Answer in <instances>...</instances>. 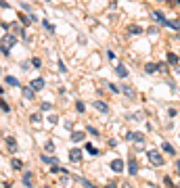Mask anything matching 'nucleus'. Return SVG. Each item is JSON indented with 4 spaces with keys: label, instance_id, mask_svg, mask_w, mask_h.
Returning <instances> with one entry per match:
<instances>
[{
    "label": "nucleus",
    "instance_id": "14",
    "mask_svg": "<svg viewBox=\"0 0 180 188\" xmlns=\"http://www.w3.org/2000/svg\"><path fill=\"white\" fill-rule=\"evenodd\" d=\"M21 92H23V98H28V100H34L36 96V92L29 88V86H25V88H21Z\"/></svg>",
    "mask_w": 180,
    "mask_h": 188
},
{
    "label": "nucleus",
    "instance_id": "43",
    "mask_svg": "<svg viewBox=\"0 0 180 188\" xmlns=\"http://www.w3.org/2000/svg\"><path fill=\"white\" fill-rule=\"evenodd\" d=\"M174 2H176V4H178V7H180V0H174Z\"/></svg>",
    "mask_w": 180,
    "mask_h": 188
},
{
    "label": "nucleus",
    "instance_id": "15",
    "mask_svg": "<svg viewBox=\"0 0 180 188\" xmlns=\"http://www.w3.org/2000/svg\"><path fill=\"white\" fill-rule=\"evenodd\" d=\"M140 31H142V27H140V25H136V23L128 25V34H130V36H138Z\"/></svg>",
    "mask_w": 180,
    "mask_h": 188
},
{
    "label": "nucleus",
    "instance_id": "22",
    "mask_svg": "<svg viewBox=\"0 0 180 188\" xmlns=\"http://www.w3.org/2000/svg\"><path fill=\"white\" fill-rule=\"evenodd\" d=\"M115 73H118L119 77H128V69H126L124 65H118V67H115Z\"/></svg>",
    "mask_w": 180,
    "mask_h": 188
},
{
    "label": "nucleus",
    "instance_id": "41",
    "mask_svg": "<svg viewBox=\"0 0 180 188\" xmlns=\"http://www.w3.org/2000/svg\"><path fill=\"white\" fill-rule=\"evenodd\" d=\"M0 7H2V8H8V2H7V0H0Z\"/></svg>",
    "mask_w": 180,
    "mask_h": 188
},
{
    "label": "nucleus",
    "instance_id": "20",
    "mask_svg": "<svg viewBox=\"0 0 180 188\" xmlns=\"http://www.w3.org/2000/svg\"><path fill=\"white\" fill-rule=\"evenodd\" d=\"M145 71H147V73H155V71H159V67H157V63H147Z\"/></svg>",
    "mask_w": 180,
    "mask_h": 188
},
{
    "label": "nucleus",
    "instance_id": "27",
    "mask_svg": "<svg viewBox=\"0 0 180 188\" xmlns=\"http://www.w3.org/2000/svg\"><path fill=\"white\" fill-rule=\"evenodd\" d=\"M44 151H46V153H55V151H57V148H55V142H52V140H48V142L44 144Z\"/></svg>",
    "mask_w": 180,
    "mask_h": 188
},
{
    "label": "nucleus",
    "instance_id": "26",
    "mask_svg": "<svg viewBox=\"0 0 180 188\" xmlns=\"http://www.w3.org/2000/svg\"><path fill=\"white\" fill-rule=\"evenodd\" d=\"M11 165H13V169L19 171V169H23V161H21V159H13V161H11Z\"/></svg>",
    "mask_w": 180,
    "mask_h": 188
},
{
    "label": "nucleus",
    "instance_id": "12",
    "mask_svg": "<svg viewBox=\"0 0 180 188\" xmlns=\"http://www.w3.org/2000/svg\"><path fill=\"white\" fill-rule=\"evenodd\" d=\"M128 171H130V176H136V174H138V163H136V159H134V157H130V161H128Z\"/></svg>",
    "mask_w": 180,
    "mask_h": 188
},
{
    "label": "nucleus",
    "instance_id": "2",
    "mask_svg": "<svg viewBox=\"0 0 180 188\" xmlns=\"http://www.w3.org/2000/svg\"><path fill=\"white\" fill-rule=\"evenodd\" d=\"M147 159H149V163H151V165H155V167L166 165V161H163V155H161L159 151H155V148L147 151Z\"/></svg>",
    "mask_w": 180,
    "mask_h": 188
},
{
    "label": "nucleus",
    "instance_id": "36",
    "mask_svg": "<svg viewBox=\"0 0 180 188\" xmlns=\"http://www.w3.org/2000/svg\"><path fill=\"white\" fill-rule=\"evenodd\" d=\"M107 86H109V90H111V92H119V88H118V86H115V84H111V82H109V84H107Z\"/></svg>",
    "mask_w": 180,
    "mask_h": 188
},
{
    "label": "nucleus",
    "instance_id": "29",
    "mask_svg": "<svg viewBox=\"0 0 180 188\" xmlns=\"http://www.w3.org/2000/svg\"><path fill=\"white\" fill-rule=\"evenodd\" d=\"M76 180H78V182H82V184H84V188H97V186H94V184H92V182L84 180V178H76Z\"/></svg>",
    "mask_w": 180,
    "mask_h": 188
},
{
    "label": "nucleus",
    "instance_id": "16",
    "mask_svg": "<svg viewBox=\"0 0 180 188\" xmlns=\"http://www.w3.org/2000/svg\"><path fill=\"white\" fill-rule=\"evenodd\" d=\"M29 123L32 125H40L42 123V115L40 113H32V115H29Z\"/></svg>",
    "mask_w": 180,
    "mask_h": 188
},
{
    "label": "nucleus",
    "instance_id": "23",
    "mask_svg": "<svg viewBox=\"0 0 180 188\" xmlns=\"http://www.w3.org/2000/svg\"><path fill=\"white\" fill-rule=\"evenodd\" d=\"M161 148H163V153H168V155H174V153H176V148H174L170 142H163V146H161Z\"/></svg>",
    "mask_w": 180,
    "mask_h": 188
},
{
    "label": "nucleus",
    "instance_id": "25",
    "mask_svg": "<svg viewBox=\"0 0 180 188\" xmlns=\"http://www.w3.org/2000/svg\"><path fill=\"white\" fill-rule=\"evenodd\" d=\"M42 27L46 29V31H50V34L55 31V25H52V23H48V21H46V19H42Z\"/></svg>",
    "mask_w": 180,
    "mask_h": 188
},
{
    "label": "nucleus",
    "instance_id": "9",
    "mask_svg": "<svg viewBox=\"0 0 180 188\" xmlns=\"http://www.w3.org/2000/svg\"><path fill=\"white\" fill-rule=\"evenodd\" d=\"M69 161L71 163H80V161H82V151H80V148H71L69 151Z\"/></svg>",
    "mask_w": 180,
    "mask_h": 188
},
{
    "label": "nucleus",
    "instance_id": "38",
    "mask_svg": "<svg viewBox=\"0 0 180 188\" xmlns=\"http://www.w3.org/2000/svg\"><path fill=\"white\" fill-rule=\"evenodd\" d=\"M163 182H166V186L172 188V178H170V176H166V178H163Z\"/></svg>",
    "mask_w": 180,
    "mask_h": 188
},
{
    "label": "nucleus",
    "instance_id": "33",
    "mask_svg": "<svg viewBox=\"0 0 180 188\" xmlns=\"http://www.w3.org/2000/svg\"><path fill=\"white\" fill-rule=\"evenodd\" d=\"M40 109H42V111H50V109H52V104H50V103H42Z\"/></svg>",
    "mask_w": 180,
    "mask_h": 188
},
{
    "label": "nucleus",
    "instance_id": "10",
    "mask_svg": "<svg viewBox=\"0 0 180 188\" xmlns=\"http://www.w3.org/2000/svg\"><path fill=\"white\" fill-rule=\"evenodd\" d=\"M23 186L34 188V174H32V171H25V174H23Z\"/></svg>",
    "mask_w": 180,
    "mask_h": 188
},
{
    "label": "nucleus",
    "instance_id": "42",
    "mask_svg": "<svg viewBox=\"0 0 180 188\" xmlns=\"http://www.w3.org/2000/svg\"><path fill=\"white\" fill-rule=\"evenodd\" d=\"M176 174H178V176H180V159H178V161H176Z\"/></svg>",
    "mask_w": 180,
    "mask_h": 188
},
{
    "label": "nucleus",
    "instance_id": "18",
    "mask_svg": "<svg viewBox=\"0 0 180 188\" xmlns=\"http://www.w3.org/2000/svg\"><path fill=\"white\" fill-rule=\"evenodd\" d=\"M40 159L44 161V163H50V165H59V159H57V157H48V155H42Z\"/></svg>",
    "mask_w": 180,
    "mask_h": 188
},
{
    "label": "nucleus",
    "instance_id": "5",
    "mask_svg": "<svg viewBox=\"0 0 180 188\" xmlns=\"http://www.w3.org/2000/svg\"><path fill=\"white\" fill-rule=\"evenodd\" d=\"M109 167H111V171L122 174V171H124V161H122V159H113V161L109 163Z\"/></svg>",
    "mask_w": 180,
    "mask_h": 188
},
{
    "label": "nucleus",
    "instance_id": "44",
    "mask_svg": "<svg viewBox=\"0 0 180 188\" xmlns=\"http://www.w3.org/2000/svg\"><path fill=\"white\" fill-rule=\"evenodd\" d=\"M46 2H50V0H46Z\"/></svg>",
    "mask_w": 180,
    "mask_h": 188
},
{
    "label": "nucleus",
    "instance_id": "28",
    "mask_svg": "<svg viewBox=\"0 0 180 188\" xmlns=\"http://www.w3.org/2000/svg\"><path fill=\"white\" fill-rule=\"evenodd\" d=\"M166 25L172 27V29H176V31H180V21H166Z\"/></svg>",
    "mask_w": 180,
    "mask_h": 188
},
{
    "label": "nucleus",
    "instance_id": "30",
    "mask_svg": "<svg viewBox=\"0 0 180 188\" xmlns=\"http://www.w3.org/2000/svg\"><path fill=\"white\" fill-rule=\"evenodd\" d=\"M32 67H34V69H40V67H42V61L38 59V56H34V59H32Z\"/></svg>",
    "mask_w": 180,
    "mask_h": 188
},
{
    "label": "nucleus",
    "instance_id": "32",
    "mask_svg": "<svg viewBox=\"0 0 180 188\" xmlns=\"http://www.w3.org/2000/svg\"><path fill=\"white\" fill-rule=\"evenodd\" d=\"M0 109H2L4 113H8V111H11V107L7 104V100H0Z\"/></svg>",
    "mask_w": 180,
    "mask_h": 188
},
{
    "label": "nucleus",
    "instance_id": "34",
    "mask_svg": "<svg viewBox=\"0 0 180 188\" xmlns=\"http://www.w3.org/2000/svg\"><path fill=\"white\" fill-rule=\"evenodd\" d=\"M105 188H118V182H115V180L107 182V184H105Z\"/></svg>",
    "mask_w": 180,
    "mask_h": 188
},
{
    "label": "nucleus",
    "instance_id": "37",
    "mask_svg": "<svg viewBox=\"0 0 180 188\" xmlns=\"http://www.w3.org/2000/svg\"><path fill=\"white\" fill-rule=\"evenodd\" d=\"M48 121L50 123H57L59 121V115H48Z\"/></svg>",
    "mask_w": 180,
    "mask_h": 188
},
{
    "label": "nucleus",
    "instance_id": "45",
    "mask_svg": "<svg viewBox=\"0 0 180 188\" xmlns=\"http://www.w3.org/2000/svg\"><path fill=\"white\" fill-rule=\"evenodd\" d=\"M172 188H176V186H172Z\"/></svg>",
    "mask_w": 180,
    "mask_h": 188
},
{
    "label": "nucleus",
    "instance_id": "21",
    "mask_svg": "<svg viewBox=\"0 0 180 188\" xmlns=\"http://www.w3.org/2000/svg\"><path fill=\"white\" fill-rule=\"evenodd\" d=\"M4 82H7L8 86H13V88H17V86H19V80H17L15 75H7V80H4Z\"/></svg>",
    "mask_w": 180,
    "mask_h": 188
},
{
    "label": "nucleus",
    "instance_id": "17",
    "mask_svg": "<svg viewBox=\"0 0 180 188\" xmlns=\"http://www.w3.org/2000/svg\"><path fill=\"white\" fill-rule=\"evenodd\" d=\"M86 138V132H71V142H82Z\"/></svg>",
    "mask_w": 180,
    "mask_h": 188
},
{
    "label": "nucleus",
    "instance_id": "13",
    "mask_svg": "<svg viewBox=\"0 0 180 188\" xmlns=\"http://www.w3.org/2000/svg\"><path fill=\"white\" fill-rule=\"evenodd\" d=\"M19 21H21V23H23V25H29V23H34V19H32V15L23 13V11H21V13H19Z\"/></svg>",
    "mask_w": 180,
    "mask_h": 188
},
{
    "label": "nucleus",
    "instance_id": "3",
    "mask_svg": "<svg viewBox=\"0 0 180 188\" xmlns=\"http://www.w3.org/2000/svg\"><path fill=\"white\" fill-rule=\"evenodd\" d=\"M4 142H7V148H8V153H17L19 151V144H17V140H15V136H7L4 138Z\"/></svg>",
    "mask_w": 180,
    "mask_h": 188
},
{
    "label": "nucleus",
    "instance_id": "39",
    "mask_svg": "<svg viewBox=\"0 0 180 188\" xmlns=\"http://www.w3.org/2000/svg\"><path fill=\"white\" fill-rule=\"evenodd\" d=\"M29 67H32V65H29V63H21V69H23V71H28Z\"/></svg>",
    "mask_w": 180,
    "mask_h": 188
},
{
    "label": "nucleus",
    "instance_id": "4",
    "mask_svg": "<svg viewBox=\"0 0 180 188\" xmlns=\"http://www.w3.org/2000/svg\"><path fill=\"white\" fill-rule=\"evenodd\" d=\"M126 140H134L136 144H142V142H145V136L140 132H128L126 134Z\"/></svg>",
    "mask_w": 180,
    "mask_h": 188
},
{
    "label": "nucleus",
    "instance_id": "31",
    "mask_svg": "<svg viewBox=\"0 0 180 188\" xmlns=\"http://www.w3.org/2000/svg\"><path fill=\"white\" fill-rule=\"evenodd\" d=\"M76 109H78V113H84V111H86V104H84L82 100H78V103H76Z\"/></svg>",
    "mask_w": 180,
    "mask_h": 188
},
{
    "label": "nucleus",
    "instance_id": "8",
    "mask_svg": "<svg viewBox=\"0 0 180 188\" xmlns=\"http://www.w3.org/2000/svg\"><path fill=\"white\" fill-rule=\"evenodd\" d=\"M29 88H32L34 92L42 90V88H44V80H42V77H34V80L29 82Z\"/></svg>",
    "mask_w": 180,
    "mask_h": 188
},
{
    "label": "nucleus",
    "instance_id": "40",
    "mask_svg": "<svg viewBox=\"0 0 180 188\" xmlns=\"http://www.w3.org/2000/svg\"><path fill=\"white\" fill-rule=\"evenodd\" d=\"M59 69H61V73H65V71H67V67H65V65H63V63L59 61Z\"/></svg>",
    "mask_w": 180,
    "mask_h": 188
},
{
    "label": "nucleus",
    "instance_id": "7",
    "mask_svg": "<svg viewBox=\"0 0 180 188\" xmlns=\"http://www.w3.org/2000/svg\"><path fill=\"white\" fill-rule=\"evenodd\" d=\"M119 92H124V96L130 98V100H132V98H136V90H134L132 86H126V84H124V86L119 88Z\"/></svg>",
    "mask_w": 180,
    "mask_h": 188
},
{
    "label": "nucleus",
    "instance_id": "19",
    "mask_svg": "<svg viewBox=\"0 0 180 188\" xmlns=\"http://www.w3.org/2000/svg\"><path fill=\"white\" fill-rule=\"evenodd\" d=\"M84 148H86V153H88V155H92V157H97V155H98V148H97L94 144H90V142H88L86 146H84Z\"/></svg>",
    "mask_w": 180,
    "mask_h": 188
},
{
    "label": "nucleus",
    "instance_id": "6",
    "mask_svg": "<svg viewBox=\"0 0 180 188\" xmlns=\"http://www.w3.org/2000/svg\"><path fill=\"white\" fill-rule=\"evenodd\" d=\"M92 107H94L98 113H103V115H107V113H109V104L103 103V100H94V103H92Z\"/></svg>",
    "mask_w": 180,
    "mask_h": 188
},
{
    "label": "nucleus",
    "instance_id": "35",
    "mask_svg": "<svg viewBox=\"0 0 180 188\" xmlns=\"http://www.w3.org/2000/svg\"><path fill=\"white\" fill-rule=\"evenodd\" d=\"M86 132H90V134H92V136H98V134H101V132H98V130H97V128H88Z\"/></svg>",
    "mask_w": 180,
    "mask_h": 188
},
{
    "label": "nucleus",
    "instance_id": "1",
    "mask_svg": "<svg viewBox=\"0 0 180 188\" xmlns=\"http://www.w3.org/2000/svg\"><path fill=\"white\" fill-rule=\"evenodd\" d=\"M15 44H17V36L13 34H7L2 40H0V50H2V55H11V48H13Z\"/></svg>",
    "mask_w": 180,
    "mask_h": 188
},
{
    "label": "nucleus",
    "instance_id": "24",
    "mask_svg": "<svg viewBox=\"0 0 180 188\" xmlns=\"http://www.w3.org/2000/svg\"><path fill=\"white\" fill-rule=\"evenodd\" d=\"M168 63H170V65H178V55H174V52H168Z\"/></svg>",
    "mask_w": 180,
    "mask_h": 188
},
{
    "label": "nucleus",
    "instance_id": "11",
    "mask_svg": "<svg viewBox=\"0 0 180 188\" xmlns=\"http://www.w3.org/2000/svg\"><path fill=\"white\" fill-rule=\"evenodd\" d=\"M151 19L153 21H157V23H161V25H166V15H163V13H161V11H153V13H151Z\"/></svg>",
    "mask_w": 180,
    "mask_h": 188
}]
</instances>
